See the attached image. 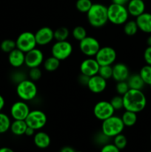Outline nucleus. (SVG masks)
I'll list each match as a JSON object with an SVG mask.
<instances>
[{
  "mask_svg": "<svg viewBox=\"0 0 151 152\" xmlns=\"http://www.w3.org/2000/svg\"><path fill=\"white\" fill-rule=\"evenodd\" d=\"M144 59L147 65H151V46H147L144 52Z\"/></svg>",
  "mask_w": 151,
  "mask_h": 152,
  "instance_id": "nucleus-41",
  "label": "nucleus"
},
{
  "mask_svg": "<svg viewBox=\"0 0 151 152\" xmlns=\"http://www.w3.org/2000/svg\"><path fill=\"white\" fill-rule=\"evenodd\" d=\"M73 45L68 40L56 41L51 48L52 56L60 61L69 58L73 53Z\"/></svg>",
  "mask_w": 151,
  "mask_h": 152,
  "instance_id": "nucleus-6",
  "label": "nucleus"
},
{
  "mask_svg": "<svg viewBox=\"0 0 151 152\" xmlns=\"http://www.w3.org/2000/svg\"><path fill=\"white\" fill-rule=\"evenodd\" d=\"M110 102L112 105L113 108L115 111H118L124 108V103H123V96L121 95H115L113 97L111 98Z\"/></svg>",
  "mask_w": 151,
  "mask_h": 152,
  "instance_id": "nucleus-35",
  "label": "nucleus"
},
{
  "mask_svg": "<svg viewBox=\"0 0 151 152\" xmlns=\"http://www.w3.org/2000/svg\"><path fill=\"white\" fill-rule=\"evenodd\" d=\"M148 152H151V151H148Z\"/></svg>",
  "mask_w": 151,
  "mask_h": 152,
  "instance_id": "nucleus-52",
  "label": "nucleus"
},
{
  "mask_svg": "<svg viewBox=\"0 0 151 152\" xmlns=\"http://www.w3.org/2000/svg\"><path fill=\"white\" fill-rule=\"evenodd\" d=\"M87 19L89 24L93 28H102L108 22L107 7L102 4H93L87 13Z\"/></svg>",
  "mask_w": 151,
  "mask_h": 152,
  "instance_id": "nucleus-2",
  "label": "nucleus"
},
{
  "mask_svg": "<svg viewBox=\"0 0 151 152\" xmlns=\"http://www.w3.org/2000/svg\"><path fill=\"white\" fill-rule=\"evenodd\" d=\"M150 142H151V134L150 135Z\"/></svg>",
  "mask_w": 151,
  "mask_h": 152,
  "instance_id": "nucleus-49",
  "label": "nucleus"
},
{
  "mask_svg": "<svg viewBox=\"0 0 151 152\" xmlns=\"http://www.w3.org/2000/svg\"><path fill=\"white\" fill-rule=\"evenodd\" d=\"M4 105H5V100H4V97L0 94V112L4 108Z\"/></svg>",
  "mask_w": 151,
  "mask_h": 152,
  "instance_id": "nucleus-46",
  "label": "nucleus"
},
{
  "mask_svg": "<svg viewBox=\"0 0 151 152\" xmlns=\"http://www.w3.org/2000/svg\"><path fill=\"white\" fill-rule=\"evenodd\" d=\"M60 62V60L56 59L54 56H49L43 62V67L48 72H53L59 68Z\"/></svg>",
  "mask_w": 151,
  "mask_h": 152,
  "instance_id": "nucleus-24",
  "label": "nucleus"
},
{
  "mask_svg": "<svg viewBox=\"0 0 151 152\" xmlns=\"http://www.w3.org/2000/svg\"><path fill=\"white\" fill-rule=\"evenodd\" d=\"M11 121L6 114L0 112V134H4L10 130Z\"/></svg>",
  "mask_w": 151,
  "mask_h": 152,
  "instance_id": "nucleus-28",
  "label": "nucleus"
},
{
  "mask_svg": "<svg viewBox=\"0 0 151 152\" xmlns=\"http://www.w3.org/2000/svg\"><path fill=\"white\" fill-rule=\"evenodd\" d=\"M26 76L27 75L24 72H22V71H16V72H14L12 74V80H13V82H15V83L18 84L20 82L28 79Z\"/></svg>",
  "mask_w": 151,
  "mask_h": 152,
  "instance_id": "nucleus-39",
  "label": "nucleus"
},
{
  "mask_svg": "<svg viewBox=\"0 0 151 152\" xmlns=\"http://www.w3.org/2000/svg\"><path fill=\"white\" fill-rule=\"evenodd\" d=\"M69 36V29L66 27H60L54 31V39L56 41H65Z\"/></svg>",
  "mask_w": 151,
  "mask_h": 152,
  "instance_id": "nucleus-27",
  "label": "nucleus"
},
{
  "mask_svg": "<svg viewBox=\"0 0 151 152\" xmlns=\"http://www.w3.org/2000/svg\"><path fill=\"white\" fill-rule=\"evenodd\" d=\"M130 0H112V3L117 4H121V5H127V3Z\"/></svg>",
  "mask_w": 151,
  "mask_h": 152,
  "instance_id": "nucleus-44",
  "label": "nucleus"
},
{
  "mask_svg": "<svg viewBox=\"0 0 151 152\" xmlns=\"http://www.w3.org/2000/svg\"><path fill=\"white\" fill-rule=\"evenodd\" d=\"M127 83L130 89H135V90L142 91L145 86V83H144L139 74H130L128 79L127 80Z\"/></svg>",
  "mask_w": 151,
  "mask_h": 152,
  "instance_id": "nucleus-22",
  "label": "nucleus"
},
{
  "mask_svg": "<svg viewBox=\"0 0 151 152\" xmlns=\"http://www.w3.org/2000/svg\"><path fill=\"white\" fill-rule=\"evenodd\" d=\"M27 128H28V125L25 120H14L13 122H11L10 130L14 135L21 136V135L25 134Z\"/></svg>",
  "mask_w": 151,
  "mask_h": 152,
  "instance_id": "nucleus-23",
  "label": "nucleus"
},
{
  "mask_svg": "<svg viewBox=\"0 0 151 152\" xmlns=\"http://www.w3.org/2000/svg\"><path fill=\"white\" fill-rule=\"evenodd\" d=\"M124 126L131 127L133 126L137 122V114L133 111H126L122 114L121 117Z\"/></svg>",
  "mask_w": 151,
  "mask_h": 152,
  "instance_id": "nucleus-25",
  "label": "nucleus"
},
{
  "mask_svg": "<svg viewBox=\"0 0 151 152\" xmlns=\"http://www.w3.org/2000/svg\"><path fill=\"white\" fill-rule=\"evenodd\" d=\"M25 53L17 48L8 53V62L12 67L19 68L25 65Z\"/></svg>",
  "mask_w": 151,
  "mask_h": 152,
  "instance_id": "nucleus-18",
  "label": "nucleus"
},
{
  "mask_svg": "<svg viewBox=\"0 0 151 152\" xmlns=\"http://www.w3.org/2000/svg\"><path fill=\"white\" fill-rule=\"evenodd\" d=\"M100 65L95 58L88 57L84 59L80 64V71L81 74L91 77L98 74Z\"/></svg>",
  "mask_w": 151,
  "mask_h": 152,
  "instance_id": "nucleus-15",
  "label": "nucleus"
},
{
  "mask_svg": "<svg viewBox=\"0 0 151 152\" xmlns=\"http://www.w3.org/2000/svg\"><path fill=\"white\" fill-rule=\"evenodd\" d=\"M0 48H1V50L3 52L9 53L16 48V41L10 39H7L3 40L1 42V45H0Z\"/></svg>",
  "mask_w": 151,
  "mask_h": 152,
  "instance_id": "nucleus-32",
  "label": "nucleus"
},
{
  "mask_svg": "<svg viewBox=\"0 0 151 152\" xmlns=\"http://www.w3.org/2000/svg\"><path fill=\"white\" fill-rule=\"evenodd\" d=\"M72 36L76 40L80 42L87 37V31L83 26L78 25L75 27L72 31Z\"/></svg>",
  "mask_w": 151,
  "mask_h": 152,
  "instance_id": "nucleus-31",
  "label": "nucleus"
},
{
  "mask_svg": "<svg viewBox=\"0 0 151 152\" xmlns=\"http://www.w3.org/2000/svg\"><path fill=\"white\" fill-rule=\"evenodd\" d=\"M44 62V53L40 49L35 48L25 53V65L28 68L39 67Z\"/></svg>",
  "mask_w": 151,
  "mask_h": 152,
  "instance_id": "nucleus-12",
  "label": "nucleus"
},
{
  "mask_svg": "<svg viewBox=\"0 0 151 152\" xmlns=\"http://www.w3.org/2000/svg\"><path fill=\"white\" fill-rule=\"evenodd\" d=\"M107 85V80L99 74H96L90 77L87 87L92 93L100 94L106 89Z\"/></svg>",
  "mask_w": 151,
  "mask_h": 152,
  "instance_id": "nucleus-16",
  "label": "nucleus"
},
{
  "mask_svg": "<svg viewBox=\"0 0 151 152\" xmlns=\"http://www.w3.org/2000/svg\"><path fill=\"white\" fill-rule=\"evenodd\" d=\"M112 78L115 82L127 81L130 76V71L127 65L122 62H118L113 65Z\"/></svg>",
  "mask_w": 151,
  "mask_h": 152,
  "instance_id": "nucleus-17",
  "label": "nucleus"
},
{
  "mask_svg": "<svg viewBox=\"0 0 151 152\" xmlns=\"http://www.w3.org/2000/svg\"><path fill=\"white\" fill-rule=\"evenodd\" d=\"M29 72H28V77H29L30 80L32 81L36 82L38 81L41 79L42 73H41V69L39 67H36V68H29Z\"/></svg>",
  "mask_w": 151,
  "mask_h": 152,
  "instance_id": "nucleus-36",
  "label": "nucleus"
},
{
  "mask_svg": "<svg viewBox=\"0 0 151 152\" xmlns=\"http://www.w3.org/2000/svg\"><path fill=\"white\" fill-rule=\"evenodd\" d=\"M25 122L28 126L37 131L45 126L47 117L45 113L41 110H32L25 119Z\"/></svg>",
  "mask_w": 151,
  "mask_h": 152,
  "instance_id": "nucleus-7",
  "label": "nucleus"
},
{
  "mask_svg": "<svg viewBox=\"0 0 151 152\" xmlns=\"http://www.w3.org/2000/svg\"><path fill=\"white\" fill-rule=\"evenodd\" d=\"M123 96L124 108L126 111L141 112L147 105V98L142 90L129 89Z\"/></svg>",
  "mask_w": 151,
  "mask_h": 152,
  "instance_id": "nucleus-1",
  "label": "nucleus"
},
{
  "mask_svg": "<svg viewBox=\"0 0 151 152\" xmlns=\"http://www.w3.org/2000/svg\"><path fill=\"white\" fill-rule=\"evenodd\" d=\"M127 7L112 3L107 7L108 22L115 25H124L129 19Z\"/></svg>",
  "mask_w": 151,
  "mask_h": 152,
  "instance_id": "nucleus-3",
  "label": "nucleus"
},
{
  "mask_svg": "<svg viewBox=\"0 0 151 152\" xmlns=\"http://www.w3.org/2000/svg\"><path fill=\"white\" fill-rule=\"evenodd\" d=\"M98 74L106 80L112 78L113 67L112 65H101L99 67Z\"/></svg>",
  "mask_w": 151,
  "mask_h": 152,
  "instance_id": "nucleus-33",
  "label": "nucleus"
},
{
  "mask_svg": "<svg viewBox=\"0 0 151 152\" xmlns=\"http://www.w3.org/2000/svg\"><path fill=\"white\" fill-rule=\"evenodd\" d=\"M76 152H81V151H76Z\"/></svg>",
  "mask_w": 151,
  "mask_h": 152,
  "instance_id": "nucleus-50",
  "label": "nucleus"
},
{
  "mask_svg": "<svg viewBox=\"0 0 151 152\" xmlns=\"http://www.w3.org/2000/svg\"><path fill=\"white\" fill-rule=\"evenodd\" d=\"M35 132H36L35 129H33V128H30V127H29V126H28L26 131H25V134L26 135V136H28V137L34 136V134H35Z\"/></svg>",
  "mask_w": 151,
  "mask_h": 152,
  "instance_id": "nucleus-43",
  "label": "nucleus"
},
{
  "mask_svg": "<svg viewBox=\"0 0 151 152\" xmlns=\"http://www.w3.org/2000/svg\"><path fill=\"white\" fill-rule=\"evenodd\" d=\"M34 34L38 45H47L54 39V31L50 27H42Z\"/></svg>",
  "mask_w": 151,
  "mask_h": 152,
  "instance_id": "nucleus-14",
  "label": "nucleus"
},
{
  "mask_svg": "<svg viewBox=\"0 0 151 152\" xmlns=\"http://www.w3.org/2000/svg\"><path fill=\"white\" fill-rule=\"evenodd\" d=\"M143 1H145V0H143Z\"/></svg>",
  "mask_w": 151,
  "mask_h": 152,
  "instance_id": "nucleus-53",
  "label": "nucleus"
},
{
  "mask_svg": "<svg viewBox=\"0 0 151 152\" xmlns=\"http://www.w3.org/2000/svg\"><path fill=\"white\" fill-rule=\"evenodd\" d=\"M117 53L110 46L101 47L95 56V59L100 65H112L116 60Z\"/></svg>",
  "mask_w": 151,
  "mask_h": 152,
  "instance_id": "nucleus-9",
  "label": "nucleus"
},
{
  "mask_svg": "<svg viewBox=\"0 0 151 152\" xmlns=\"http://www.w3.org/2000/svg\"><path fill=\"white\" fill-rule=\"evenodd\" d=\"M141 77L143 80L145 85H151V65H146L141 68L139 71Z\"/></svg>",
  "mask_w": 151,
  "mask_h": 152,
  "instance_id": "nucleus-29",
  "label": "nucleus"
},
{
  "mask_svg": "<svg viewBox=\"0 0 151 152\" xmlns=\"http://www.w3.org/2000/svg\"><path fill=\"white\" fill-rule=\"evenodd\" d=\"M89 79H90V77L81 73L78 77V82L80 85H81V86H87V84H88Z\"/></svg>",
  "mask_w": 151,
  "mask_h": 152,
  "instance_id": "nucleus-42",
  "label": "nucleus"
},
{
  "mask_svg": "<svg viewBox=\"0 0 151 152\" xmlns=\"http://www.w3.org/2000/svg\"><path fill=\"white\" fill-rule=\"evenodd\" d=\"M127 9L130 16L137 17L145 12V3L143 0H130L127 4Z\"/></svg>",
  "mask_w": 151,
  "mask_h": 152,
  "instance_id": "nucleus-19",
  "label": "nucleus"
},
{
  "mask_svg": "<svg viewBox=\"0 0 151 152\" xmlns=\"http://www.w3.org/2000/svg\"><path fill=\"white\" fill-rule=\"evenodd\" d=\"M150 88H151V85H150Z\"/></svg>",
  "mask_w": 151,
  "mask_h": 152,
  "instance_id": "nucleus-51",
  "label": "nucleus"
},
{
  "mask_svg": "<svg viewBox=\"0 0 151 152\" xmlns=\"http://www.w3.org/2000/svg\"><path fill=\"white\" fill-rule=\"evenodd\" d=\"M115 110L110 101L102 100L98 102L93 107V114L97 120L103 121L114 115Z\"/></svg>",
  "mask_w": 151,
  "mask_h": 152,
  "instance_id": "nucleus-11",
  "label": "nucleus"
},
{
  "mask_svg": "<svg viewBox=\"0 0 151 152\" xmlns=\"http://www.w3.org/2000/svg\"><path fill=\"white\" fill-rule=\"evenodd\" d=\"M38 89L35 82L30 79H26L18 83L16 86V94L22 100L28 102L36 98Z\"/></svg>",
  "mask_w": 151,
  "mask_h": 152,
  "instance_id": "nucleus-5",
  "label": "nucleus"
},
{
  "mask_svg": "<svg viewBox=\"0 0 151 152\" xmlns=\"http://www.w3.org/2000/svg\"><path fill=\"white\" fill-rule=\"evenodd\" d=\"M34 144L39 148H47L50 145V137L46 132H38L33 137Z\"/></svg>",
  "mask_w": 151,
  "mask_h": 152,
  "instance_id": "nucleus-21",
  "label": "nucleus"
},
{
  "mask_svg": "<svg viewBox=\"0 0 151 152\" xmlns=\"http://www.w3.org/2000/svg\"><path fill=\"white\" fill-rule=\"evenodd\" d=\"M146 42H147V46H151V35H150L149 37H147Z\"/></svg>",
  "mask_w": 151,
  "mask_h": 152,
  "instance_id": "nucleus-48",
  "label": "nucleus"
},
{
  "mask_svg": "<svg viewBox=\"0 0 151 152\" xmlns=\"http://www.w3.org/2000/svg\"><path fill=\"white\" fill-rule=\"evenodd\" d=\"M93 5L91 0H77L76 2V7L81 13H87Z\"/></svg>",
  "mask_w": 151,
  "mask_h": 152,
  "instance_id": "nucleus-30",
  "label": "nucleus"
},
{
  "mask_svg": "<svg viewBox=\"0 0 151 152\" xmlns=\"http://www.w3.org/2000/svg\"><path fill=\"white\" fill-rule=\"evenodd\" d=\"M16 48L24 53L30 51L36 48L37 43L36 41L35 34L30 31L21 33L16 39Z\"/></svg>",
  "mask_w": 151,
  "mask_h": 152,
  "instance_id": "nucleus-8",
  "label": "nucleus"
},
{
  "mask_svg": "<svg viewBox=\"0 0 151 152\" xmlns=\"http://www.w3.org/2000/svg\"><path fill=\"white\" fill-rule=\"evenodd\" d=\"M10 115L13 120H25L30 111L29 105L25 101L20 100L14 102L10 108Z\"/></svg>",
  "mask_w": 151,
  "mask_h": 152,
  "instance_id": "nucleus-13",
  "label": "nucleus"
},
{
  "mask_svg": "<svg viewBox=\"0 0 151 152\" xmlns=\"http://www.w3.org/2000/svg\"><path fill=\"white\" fill-rule=\"evenodd\" d=\"M123 30H124V34L128 37H133V36L136 35L139 31V28H138L136 20H129L128 19L124 24Z\"/></svg>",
  "mask_w": 151,
  "mask_h": 152,
  "instance_id": "nucleus-26",
  "label": "nucleus"
},
{
  "mask_svg": "<svg viewBox=\"0 0 151 152\" xmlns=\"http://www.w3.org/2000/svg\"><path fill=\"white\" fill-rule=\"evenodd\" d=\"M100 48L101 45L99 40L93 37L87 36L79 42L80 50L87 57H93L96 56Z\"/></svg>",
  "mask_w": 151,
  "mask_h": 152,
  "instance_id": "nucleus-10",
  "label": "nucleus"
},
{
  "mask_svg": "<svg viewBox=\"0 0 151 152\" xmlns=\"http://www.w3.org/2000/svg\"><path fill=\"white\" fill-rule=\"evenodd\" d=\"M124 127L121 117L113 115L102 121V132L111 138L122 133Z\"/></svg>",
  "mask_w": 151,
  "mask_h": 152,
  "instance_id": "nucleus-4",
  "label": "nucleus"
},
{
  "mask_svg": "<svg viewBox=\"0 0 151 152\" xmlns=\"http://www.w3.org/2000/svg\"><path fill=\"white\" fill-rule=\"evenodd\" d=\"M110 137H107V135H105L103 132L101 131L100 133L96 134V136H95V141H96L97 143L102 144V145H105V144L108 143V140H109Z\"/></svg>",
  "mask_w": 151,
  "mask_h": 152,
  "instance_id": "nucleus-38",
  "label": "nucleus"
},
{
  "mask_svg": "<svg viewBox=\"0 0 151 152\" xmlns=\"http://www.w3.org/2000/svg\"><path fill=\"white\" fill-rule=\"evenodd\" d=\"M100 152H120V150L113 143H107L102 146Z\"/></svg>",
  "mask_w": 151,
  "mask_h": 152,
  "instance_id": "nucleus-40",
  "label": "nucleus"
},
{
  "mask_svg": "<svg viewBox=\"0 0 151 152\" xmlns=\"http://www.w3.org/2000/svg\"><path fill=\"white\" fill-rule=\"evenodd\" d=\"M60 152H76V151L72 148V147L65 146L62 148V150H61Z\"/></svg>",
  "mask_w": 151,
  "mask_h": 152,
  "instance_id": "nucleus-45",
  "label": "nucleus"
},
{
  "mask_svg": "<svg viewBox=\"0 0 151 152\" xmlns=\"http://www.w3.org/2000/svg\"><path fill=\"white\" fill-rule=\"evenodd\" d=\"M139 30L145 34H151V13L144 12L136 18Z\"/></svg>",
  "mask_w": 151,
  "mask_h": 152,
  "instance_id": "nucleus-20",
  "label": "nucleus"
},
{
  "mask_svg": "<svg viewBox=\"0 0 151 152\" xmlns=\"http://www.w3.org/2000/svg\"><path fill=\"white\" fill-rule=\"evenodd\" d=\"M0 152H14L13 150H12L11 148H8V147H2V148H0Z\"/></svg>",
  "mask_w": 151,
  "mask_h": 152,
  "instance_id": "nucleus-47",
  "label": "nucleus"
},
{
  "mask_svg": "<svg viewBox=\"0 0 151 152\" xmlns=\"http://www.w3.org/2000/svg\"><path fill=\"white\" fill-rule=\"evenodd\" d=\"M129 89L130 88H129L127 81L117 82L116 85H115V91H116L117 94L121 96H124L128 91Z\"/></svg>",
  "mask_w": 151,
  "mask_h": 152,
  "instance_id": "nucleus-37",
  "label": "nucleus"
},
{
  "mask_svg": "<svg viewBox=\"0 0 151 152\" xmlns=\"http://www.w3.org/2000/svg\"><path fill=\"white\" fill-rule=\"evenodd\" d=\"M113 144L118 148L119 150H122L127 146V137L123 134L122 133L116 135L114 137Z\"/></svg>",
  "mask_w": 151,
  "mask_h": 152,
  "instance_id": "nucleus-34",
  "label": "nucleus"
}]
</instances>
